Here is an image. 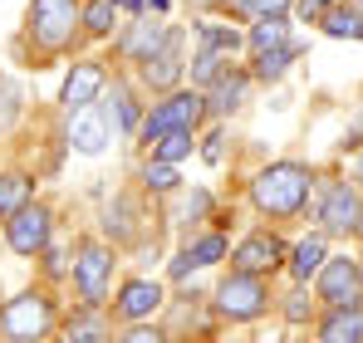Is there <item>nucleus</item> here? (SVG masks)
I'll list each match as a JSON object with an SVG mask.
<instances>
[{"mask_svg": "<svg viewBox=\"0 0 363 343\" xmlns=\"http://www.w3.org/2000/svg\"><path fill=\"white\" fill-rule=\"evenodd\" d=\"M30 40L40 50H64L74 40V25H84V5L79 0H30Z\"/></svg>", "mask_w": 363, "mask_h": 343, "instance_id": "obj_2", "label": "nucleus"}, {"mask_svg": "<svg viewBox=\"0 0 363 343\" xmlns=\"http://www.w3.org/2000/svg\"><path fill=\"white\" fill-rule=\"evenodd\" d=\"M241 99H245V74H216L211 108L216 113H231V108H241Z\"/></svg>", "mask_w": 363, "mask_h": 343, "instance_id": "obj_18", "label": "nucleus"}, {"mask_svg": "<svg viewBox=\"0 0 363 343\" xmlns=\"http://www.w3.org/2000/svg\"><path fill=\"white\" fill-rule=\"evenodd\" d=\"M123 343H162V334H152V329H133Z\"/></svg>", "mask_w": 363, "mask_h": 343, "instance_id": "obj_35", "label": "nucleus"}, {"mask_svg": "<svg viewBox=\"0 0 363 343\" xmlns=\"http://www.w3.org/2000/svg\"><path fill=\"white\" fill-rule=\"evenodd\" d=\"M359 191L354 186H329V196H324V211H319V221L324 230H359Z\"/></svg>", "mask_w": 363, "mask_h": 343, "instance_id": "obj_9", "label": "nucleus"}, {"mask_svg": "<svg viewBox=\"0 0 363 343\" xmlns=\"http://www.w3.org/2000/svg\"><path fill=\"white\" fill-rule=\"evenodd\" d=\"M295 55H300L295 45H280V50H265V55H255V79H265V84H270V79H280V74L290 69V59H295Z\"/></svg>", "mask_w": 363, "mask_h": 343, "instance_id": "obj_20", "label": "nucleus"}, {"mask_svg": "<svg viewBox=\"0 0 363 343\" xmlns=\"http://www.w3.org/2000/svg\"><path fill=\"white\" fill-rule=\"evenodd\" d=\"M216 304H221V314H231V319H255V314L265 309V285L241 270V275H231L226 285L216 289Z\"/></svg>", "mask_w": 363, "mask_h": 343, "instance_id": "obj_5", "label": "nucleus"}, {"mask_svg": "<svg viewBox=\"0 0 363 343\" xmlns=\"http://www.w3.org/2000/svg\"><path fill=\"white\" fill-rule=\"evenodd\" d=\"M359 275H363V270H359Z\"/></svg>", "mask_w": 363, "mask_h": 343, "instance_id": "obj_42", "label": "nucleus"}, {"mask_svg": "<svg viewBox=\"0 0 363 343\" xmlns=\"http://www.w3.org/2000/svg\"><path fill=\"white\" fill-rule=\"evenodd\" d=\"M191 5H216V0H191Z\"/></svg>", "mask_w": 363, "mask_h": 343, "instance_id": "obj_39", "label": "nucleus"}, {"mask_svg": "<svg viewBox=\"0 0 363 343\" xmlns=\"http://www.w3.org/2000/svg\"><path fill=\"white\" fill-rule=\"evenodd\" d=\"M206 162H221V137H206Z\"/></svg>", "mask_w": 363, "mask_h": 343, "instance_id": "obj_36", "label": "nucleus"}, {"mask_svg": "<svg viewBox=\"0 0 363 343\" xmlns=\"http://www.w3.org/2000/svg\"><path fill=\"white\" fill-rule=\"evenodd\" d=\"M359 280H363L359 265H349V260H329V265L319 270V299L334 304V309H344V304H354Z\"/></svg>", "mask_w": 363, "mask_h": 343, "instance_id": "obj_8", "label": "nucleus"}, {"mask_svg": "<svg viewBox=\"0 0 363 343\" xmlns=\"http://www.w3.org/2000/svg\"><path fill=\"white\" fill-rule=\"evenodd\" d=\"M50 324H55V309H50L45 294H20V299H10V304L0 309V329H5V339H10V343L45 339Z\"/></svg>", "mask_w": 363, "mask_h": 343, "instance_id": "obj_3", "label": "nucleus"}, {"mask_svg": "<svg viewBox=\"0 0 363 343\" xmlns=\"http://www.w3.org/2000/svg\"><path fill=\"white\" fill-rule=\"evenodd\" d=\"M167 40H172V35H167V25H133V30L123 35V55L138 59V64H147V59L157 55Z\"/></svg>", "mask_w": 363, "mask_h": 343, "instance_id": "obj_13", "label": "nucleus"}, {"mask_svg": "<svg viewBox=\"0 0 363 343\" xmlns=\"http://www.w3.org/2000/svg\"><path fill=\"white\" fill-rule=\"evenodd\" d=\"M280 240L275 235H250V240H241V250H236V270H245V275H260V270H275L280 265Z\"/></svg>", "mask_w": 363, "mask_h": 343, "instance_id": "obj_12", "label": "nucleus"}, {"mask_svg": "<svg viewBox=\"0 0 363 343\" xmlns=\"http://www.w3.org/2000/svg\"><path fill=\"white\" fill-rule=\"evenodd\" d=\"M108 270H113L108 250H104V245H84V255H79V289H84L89 304L104 299V289H108Z\"/></svg>", "mask_w": 363, "mask_h": 343, "instance_id": "obj_10", "label": "nucleus"}, {"mask_svg": "<svg viewBox=\"0 0 363 343\" xmlns=\"http://www.w3.org/2000/svg\"><path fill=\"white\" fill-rule=\"evenodd\" d=\"M186 152H191V133H186V128L162 133V137L152 142V157H157V162H177V157H186Z\"/></svg>", "mask_w": 363, "mask_h": 343, "instance_id": "obj_22", "label": "nucleus"}, {"mask_svg": "<svg viewBox=\"0 0 363 343\" xmlns=\"http://www.w3.org/2000/svg\"><path fill=\"white\" fill-rule=\"evenodd\" d=\"M104 84H108V79H104V69H99V64H74V69H69V79H64V108H69V113H79V108H94V99H99V94H104Z\"/></svg>", "mask_w": 363, "mask_h": 343, "instance_id": "obj_7", "label": "nucleus"}, {"mask_svg": "<svg viewBox=\"0 0 363 343\" xmlns=\"http://www.w3.org/2000/svg\"><path fill=\"white\" fill-rule=\"evenodd\" d=\"M201 40H206L211 50H221V55L241 50V35H236V30H216V25H201Z\"/></svg>", "mask_w": 363, "mask_h": 343, "instance_id": "obj_28", "label": "nucleus"}, {"mask_svg": "<svg viewBox=\"0 0 363 343\" xmlns=\"http://www.w3.org/2000/svg\"><path fill=\"white\" fill-rule=\"evenodd\" d=\"M25 201H30V181H25V176H0V211L15 216Z\"/></svg>", "mask_w": 363, "mask_h": 343, "instance_id": "obj_25", "label": "nucleus"}, {"mask_svg": "<svg viewBox=\"0 0 363 343\" xmlns=\"http://www.w3.org/2000/svg\"><path fill=\"white\" fill-rule=\"evenodd\" d=\"M69 142H74L84 157H99V152L108 147V118L99 113V108H79L74 128H69Z\"/></svg>", "mask_w": 363, "mask_h": 343, "instance_id": "obj_11", "label": "nucleus"}, {"mask_svg": "<svg viewBox=\"0 0 363 343\" xmlns=\"http://www.w3.org/2000/svg\"><path fill=\"white\" fill-rule=\"evenodd\" d=\"M157 304H162V289L152 285V280H133V285L123 289V299H118V314L123 319H147Z\"/></svg>", "mask_w": 363, "mask_h": 343, "instance_id": "obj_14", "label": "nucleus"}, {"mask_svg": "<svg viewBox=\"0 0 363 343\" xmlns=\"http://www.w3.org/2000/svg\"><path fill=\"white\" fill-rule=\"evenodd\" d=\"M147 186H152V191H172V186H177L172 162H147Z\"/></svg>", "mask_w": 363, "mask_h": 343, "instance_id": "obj_31", "label": "nucleus"}, {"mask_svg": "<svg viewBox=\"0 0 363 343\" xmlns=\"http://www.w3.org/2000/svg\"><path fill=\"white\" fill-rule=\"evenodd\" d=\"M255 206L260 211H270V216H295L304 206V196H309V172L300 162H275V167H265L255 176Z\"/></svg>", "mask_w": 363, "mask_h": 343, "instance_id": "obj_1", "label": "nucleus"}, {"mask_svg": "<svg viewBox=\"0 0 363 343\" xmlns=\"http://www.w3.org/2000/svg\"><path fill=\"white\" fill-rule=\"evenodd\" d=\"M314 270H324V240H319V235H309V240L295 245V275L309 280Z\"/></svg>", "mask_w": 363, "mask_h": 343, "instance_id": "obj_21", "label": "nucleus"}, {"mask_svg": "<svg viewBox=\"0 0 363 343\" xmlns=\"http://www.w3.org/2000/svg\"><path fill=\"white\" fill-rule=\"evenodd\" d=\"M113 5H118V0H89V5H84L89 35H108V30H113Z\"/></svg>", "mask_w": 363, "mask_h": 343, "instance_id": "obj_24", "label": "nucleus"}, {"mask_svg": "<svg viewBox=\"0 0 363 343\" xmlns=\"http://www.w3.org/2000/svg\"><path fill=\"white\" fill-rule=\"evenodd\" d=\"M295 0H226V10L231 15H255V20H265V15H285Z\"/></svg>", "mask_w": 363, "mask_h": 343, "instance_id": "obj_23", "label": "nucleus"}, {"mask_svg": "<svg viewBox=\"0 0 363 343\" xmlns=\"http://www.w3.org/2000/svg\"><path fill=\"white\" fill-rule=\"evenodd\" d=\"M147 5H152V10H167V5H172V0H147Z\"/></svg>", "mask_w": 363, "mask_h": 343, "instance_id": "obj_38", "label": "nucleus"}, {"mask_svg": "<svg viewBox=\"0 0 363 343\" xmlns=\"http://www.w3.org/2000/svg\"><path fill=\"white\" fill-rule=\"evenodd\" d=\"M221 50H211V45H206V50H201V55H196V64H191V74H196V79H201V84H206V79H216V74H221Z\"/></svg>", "mask_w": 363, "mask_h": 343, "instance_id": "obj_29", "label": "nucleus"}, {"mask_svg": "<svg viewBox=\"0 0 363 343\" xmlns=\"http://www.w3.org/2000/svg\"><path fill=\"white\" fill-rule=\"evenodd\" d=\"M45 240H50V211H45V206H20V211L10 216V245H15L20 255L45 250Z\"/></svg>", "mask_w": 363, "mask_h": 343, "instance_id": "obj_6", "label": "nucleus"}, {"mask_svg": "<svg viewBox=\"0 0 363 343\" xmlns=\"http://www.w3.org/2000/svg\"><path fill=\"white\" fill-rule=\"evenodd\" d=\"M324 343H363V304L334 309V319L324 324Z\"/></svg>", "mask_w": 363, "mask_h": 343, "instance_id": "obj_15", "label": "nucleus"}, {"mask_svg": "<svg viewBox=\"0 0 363 343\" xmlns=\"http://www.w3.org/2000/svg\"><path fill=\"white\" fill-rule=\"evenodd\" d=\"M221 255H226V240H221V235H206V240H196V250H191L196 265H216Z\"/></svg>", "mask_w": 363, "mask_h": 343, "instance_id": "obj_30", "label": "nucleus"}, {"mask_svg": "<svg viewBox=\"0 0 363 343\" xmlns=\"http://www.w3.org/2000/svg\"><path fill=\"white\" fill-rule=\"evenodd\" d=\"M359 235H363V216H359Z\"/></svg>", "mask_w": 363, "mask_h": 343, "instance_id": "obj_40", "label": "nucleus"}, {"mask_svg": "<svg viewBox=\"0 0 363 343\" xmlns=\"http://www.w3.org/2000/svg\"><path fill=\"white\" fill-rule=\"evenodd\" d=\"M123 10H147V0H118Z\"/></svg>", "mask_w": 363, "mask_h": 343, "instance_id": "obj_37", "label": "nucleus"}, {"mask_svg": "<svg viewBox=\"0 0 363 343\" xmlns=\"http://www.w3.org/2000/svg\"><path fill=\"white\" fill-rule=\"evenodd\" d=\"M285 314L300 324V319H309V304H304V294H290V304H285Z\"/></svg>", "mask_w": 363, "mask_h": 343, "instance_id": "obj_34", "label": "nucleus"}, {"mask_svg": "<svg viewBox=\"0 0 363 343\" xmlns=\"http://www.w3.org/2000/svg\"><path fill=\"white\" fill-rule=\"evenodd\" d=\"M285 35H290L285 15H265V20H255V30H250V50H255V55L280 50V45H285Z\"/></svg>", "mask_w": 363, "mask_h": 343, "instance_id": "obj_17", "label": "nucleus"}, {"mask_svg": "<svg viewBox=\"0 0 363 343\" xmlns=\"http://www.w3.org/2000/svg\"><path fill=\"white\" fill-rule=\"evenodd\" d=\"M319 20H324V35H334V40H363V15L359 10H334V5H329Z\"/></svg>", "mask_w": 363, "mask_h": 343, "instance_id": "obj_19", "label": "nucleus"}, {"mask_svg": "<svg viewBox=\"0 0 363 343\" xmlns=\"http://www.w3.org/2000/svg\"><path fill=\"white\" fill-rule=\"evenodd\" d=\"M206 113V99L201 94H172V99H162L152 113H147V123H143V137L147 142H157L162 133H177V128H196V118Z\"/></svg>", "mask_w": 363, "mask_h": 343, "instance_id": "obj_4", "label": "nucleus"}, {"mask_svg": "<svg viewBox=\"0 0 363 343\" xmlns=\"http://www.w3.org/2000/svg\"><path fill=\"white\" fill-rule=\"evenodd\" d=\"M15 113H20V89L0 74V128H10V123H15Z\"/></svg>", "mask_w": 363, "mask_h": 343, "instance_id": "obj_27", "label": "nucleus"}, {"mask_svg": "<svg viewBox=\"0 0 363 343\" xmlns=\"http://www.w3.org/2000/svg\"><path fill=\"white\" fill-rule=\"evenodd\" d=\"M143 74H147V84H157V89L177 84V74H182V64H177V35H172V40H167L152 59H147V69H143Z\"/></svg>", "mask_w": 363, "mask_h": 343, "instance_id": "obj_16", "label": "nucleus"}, {"mask_svg": "<svg viewBox=\"0 0 363 343\" xmlns=\"http://www.w3.org/2000/svg\"><path fill=\"white\" fill-rule=\"evenodd\" d=\"M329 5H334V0H300V15H304V20H319Z\"/></svg>", "mask_w": 363, "mask_h": 343, "instance_id": "obj_33", "label": "nucleus"}, {"mask_svg": "<svg viewBox=\"0 0 363 343\" xmlns=\"http://www.w3.org/2000/svg\"><path fill=\"white\" fill-rule=\"evenodd\" d=\"M359 176H363V162H359Z\"/></svg>", "mask_w": 363, "mask_h": 343, "instance_id": "obj_41", "label": "nucleus"}, {"mask_svg": "<svg viewBox=\"0 0 363 343\" xmlns=\"http://www.w3.org/2000/svg\"><path fill=\"white\" fill-rule=\"evenodd\" d=\"M99 339H104V319H99V314L69 319V343H99Z\"/></svg>", "mask_w": 363, "mask_h": 343, "instance_id": "obj_26", "label": "nucleus"}, {"mask_svg": "<svg viewBox=\"0 0 363 343\" xmlns=\"http://www.w3.org/2000/svg\"><path fill=\"white\" fill-rule=\"evenodd\" d=\"M113 103H118V108H113V123H118V128H133V123H138V108H133V99H128V94H113Z\"/></svg>", "mask_w": 363, "mask_h": 343, "instance_id": "obj_32", "label": "nucleus"}]
</instances>
